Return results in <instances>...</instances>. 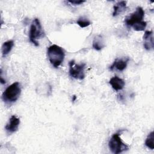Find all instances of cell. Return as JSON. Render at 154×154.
<instances>
[{
    "label": "cell",
    "mask_w": 154,
    "mask_h": 154,
    "mask_svg": "<svg viewBox=\"0 0 154 154\" xmlns=\"http://www.w3.org/2000/svg\"><path fill=\"white\" fill-rule=\"evenodd\" d=\"M47 55L51 64L55 68L61 64L65 57L64 51L57 45H52L48 48Z\"/></svg>",
    "instance_id": "cell-1"
},
{
    "label": "cell",
    "mask_w": 154,
    "mask_h": 154,
    "mask_svg": "<svg viewBox=\"0 0 154 154\" xmlns=\"http://www.w3.org/2000/svg\"><path fill=\"white\" fill-rule=\"evenodd\" d=\"M21 93L20 84L19 82H15L9 85L3 92L2 100L8 104L15 102L19 97Z\"/></svg>",
    "instance_id": "cell-2"
},
{
    "label": "cell",
    "mask_w": 154,
    "mask_h": 154,
    "mask_svg": "<svg viewBox=\"0 0 154 154\" xmlns=\"http://www.w3.org/2000/svg\"><path fill=\"white\" fill-rule=\"evenodd\" d=\"M45 36V33L42 28L40 22L38 19L35 18L31 25L29 32V41L35 46H38V42L37 41L40 38Z\"/></svg>",
    "instance_id": "cell-3"
},
{
    "label": "cell",
    "mask_w": 154,
    "mask_h": 154,
    "mask_svg": "<svg viewBox=\"0 0 154 154\" xmlns=\"http://www.w3.org/2000/svg\"><path fill=\"white\" fill-rule=\"evenodd\" d=\"M108 146L110 150L115 154L120 153L129 149L128 146L122 141L118 133L112 135L109 141Z\"/></svg>",
    "instance_id": "cell-4"
},
{
    "label": "cell",
    "mask_w": 154,
    "mask_h": 154,
    "mask_svg": "<svg viewBox=\"0 0 154 154\" xmlns=\"http://www.w3.org/2000/svg\"><path fill=\"white\" fill-rule=\"evenodd\" d=\"M69 75L71 77L82 80L85 78V64L81 63L76 64L74 60H71L69 63Z\"/></svg>",
    "instance_id": "cell-5"
},
{
    "label": "cell",
    "mask_w": 154,
    "mask_h": 154,
    "mask_svg": "<svg viewBox=\"0 0 154 154\" xmlns=\"http://www.w3.org/2000/svg\"><path fill=\"white\" fill-rule=\"evenodd\" d=\"M144 16V11L142 7H138L135 11L128 16L125 20V22L128 26H133L134 25L138 24V23L142 22Z\"/></svg>",
    "instance_id": "cell-6"
},
{
    "label": "cell",
    "mask_w": 154,
    "mask_h": 154,
    "mask_svg": "<svg viewBox=\"0 0 154 154\" xmlns=\"http://www.w3.org/2000/svg\"><path fill=\"white\" fill-rule=\"evenodd\" d=\"M20 124V119L16 116H12L5 125V129L8 134H12L17 131Z\"/></svg>",
    "instance_id": "cell-7"
},
{
    "label": "cell",
    "mask_w": 154,
    "mask_h": 154,
    "mask_svg": "<svg viewBox=\"0 0 154 154\" xmlns=\"http://www.w3.org/2000/svg\"><path fill=\"white\" fill-rule=\"evenodd\" d=\"M143 46L147 51L153 49V37L152 31H146L143 35Z\"/></svg>",
    "instance_id": "cell-8"
},
{
    "label": "cell",
    "mask_w": 154,
    "mask_h": 154,
    "mask_svg": "<svg viewBox=\"0 0 154 154\" xmlns=\"http://www.w3.org/2000/svg\"><path fill=\"white\" fill-rule=\"evenodd\" d=\"M129 61V58H122L121 59L117 58L115 60L113 64L109 67V69L111 70H113L114 69H116L119 71H123L126 69Z\"/></svg>",
    "instance_id": "cell-9"
},
{
    "label": "cell",
    "mask_w": 154,
    "mask_h": 154,
    "mask_svg": "<svg viewBox=\"0 0 154 154\" xmlns=\"http://www.w3.org/2000/svg\"><path fill=\"white\" fill-rule=\"evenodd\" d=\"M109 83L110 84V85H111L112 88L114 90H115L116 91H119V90H122L124 88L125 85V82L124 80L122 79V78H119L117 76H114L112 78H111Z\"/></svg>",
    "instance_id": "cell-10"
},
{
    "label": "cell",
    "mask_w": 154,
    "mask_h": 154,
    "mask_svg": "<svg viewBox=\"0 0 154 154\" xmlns=\"http://www.w3.org/2000/svg\"><path fill=\"white\" fill-rule=\"evenodd\" d=\"M126 9V2L125 1H122L118 2L113 7V13L112 16L115 17L119 14L122 13Z\"/></svg>",
    "instance_id": "cell-11"
},
{
    "label": "cell",
    "mask_w": 154,
    "mask_h": 154,
    "mask_svg": "<svg viewBox=\"0 0 154 154\" xmlns=\"http://www.w3.org/2000/svg\"><path fill=\"white\" fill-rule=\"evenodd\" d=\"M92 46L96 51H100L103 49L105 47V43L102 36L100 35H96L93 39Z\"/></svg>",
    "instance_id": "cell-12"
},
{
    "label": "cell",
    "mask_w": 154,
    "mask_h": 154,
    "mask_svg": "<svg viewBox=\"0 0 154 154\" xmlns=\"http://www.w3.org/2000/svg\"><path fill=\"white\" fill-rule=\"evenodd\" d=\"M14 46V41L12 40H8L4 42L2 46V57H5L11 51Z\"/></svg>",
    "instance_id": "cell-13"
},
{
    "label": "cell",
    "mask_w": 154,
    "mask_h": 154,
    "mask_svg": "<svg viewBox=\"0 0 154 154\" xmlns=\"http://www.w3.org/2000/svg\"><path fill=\"white\" fill-rule=\"evenodd\" d=\"M145 145L152 150L154 149V132L152 131L147 137L145 141Z\"/></svg>",
    "instance_id": "cell-14"
},
{
    "label": "cell",
    "mask_w": 154,
    "mask_h": 154,
    "mask_svg": "<svg viewBox=\"0 0 154 154\" xmlns=\"http://www.w3.org/2000/svg\"><path fill=\"white\" fill-rule=\"evenodd\" d=\"M76 23L81 27V28H85L87 27L88 26H89L91 24L90 21L87 19V18L84 17H79L77 21H76Z\"/></svg>",
    "instance_id": "cell-15"
},
{
    "label": "cell",
    "mask_w": 154,
    "mask_h": 154,
    "mask_svg": "<svg viewBox=\"0 0 154 154\" xmlns=\"http://www.w3.org/2000/svg\"><path fill=\"white\" fill-rule=\"evenodd\" d=\"M147 23L146 22L143 20L142 22L138 23V24H136L132 26L134 29L137 31H144L146 27Z\"/></svg>",
    "instance_id": "cell-16"
},
{
    "label": "cell",
    "mask_w": 154,
    "mask_h": 154,
    "mask_svg": "<svg viewBox=\"0 0 154 154\" xmlns=\"http://www.w3.org/2000/svg\"><path fill=\"white\" fill-rule=\"evenodd\" d=\"M69 2H70L72 4L74 5H80L84 2H85V1H69Z\"/></svg>",
    "instance_id": "cell-17"
},
{
    "label": "cell",
    "mask_w": 154,
    "mask_h": 154,
    "mask_svg": "<svg viewBox=\"0 0 154 154\" xmlns=\"http://www.w3.org/2000/svg\"><path fill=\"white\" fill-rule=\"evenodd\" d=\"M76 99V96H73V100L74 101L75 100V99Z\"/></svg>",
    "instance_id": "cell-18"
}]
</instances>
